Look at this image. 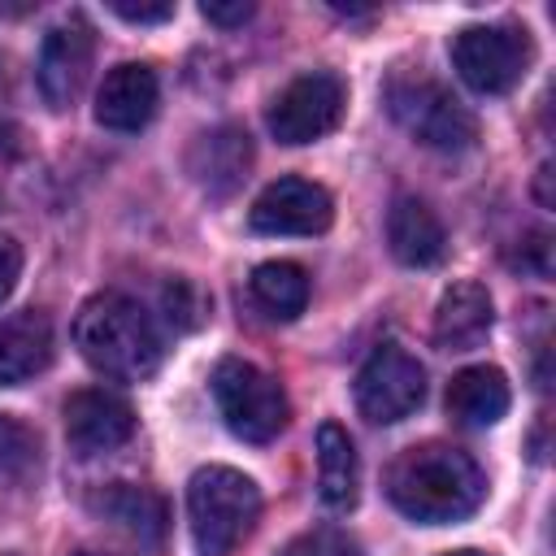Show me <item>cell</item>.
I'll use <instances>...</instances> for the list:
<instances>
[{
    "label": "cell",
    "instance_id": "6da1fadb",
    "mask_svg": "<svg viewBox=\"0 0 556 556\" xmlns=\"http://www.w3.org/2000/svg\"><path fill=\"white\" fill-rule=\"evenodd\" d=\"M486 495V478L473 456L447 443L404 447L387 469V500L421 526H452L478 513Z\"/></svg>",
    "mask_w": 556,
    "mask_h": 556
},
{
    "label": "cell",
    "instance_id": "7a4b0ae2",
    "mask_svg": "<svg viewBox=\"0 0 556 556\" xmlns=\"http://www.w3.org/2000/svg\"><path fill=\"white\" fill-rule=\"evenodd\" d=\"M74 343L83 361L117 382H143L161 365V330L143 313L139 300L122 291H100L91 295L78 317H74Z\"/></svg>",
    "mask_w": 556,
    "mask_h": 556
},
{
    "label": "cell",
    "instance_id": "3957f363",
    "mask_svg": "<svg viewBox=\"0 0 556 556\" xmlns=\"http://www.w3.org/2000/svg\"><path fill=\"white\" fill-rule=\"evenodd\" d=\"M261 517V491L230 465H208L187 486V521L200 556H230Z\"/></svg>",
    "mask_w": 556,
    "mask_h": 556
},
{
    "label": "cell",
    "instance_id": "277c9868",
    "mask_svg": "<svg viewBox=\"0 0 556 556\" xmlns=\"http://www.w3.org/2000/svg\"><path fill=\"white\" fill-rule=\"evenodd\" d=\"M387 109L391 117L404 126V135H413L421 148L434 152H465L478 139V117L434 78L421 74H404L391 78L387 87Z\"/></svg>",
    "mask_w": 556,
    "mask_h": 556
},
{
    "label": "cell",
    "instance_id": "5b68a950",
    "mask_svg": "<svg viewBox=\"0 0 556 556\" xmlns=\"http://www.w3.org/2000/svg\"><path fill=\"white\" fill-rule=\"evenodd\" d=\"M213 400H217V413L222 421L230 426L235 439L243 443H269L282 434L291 408H287V395L278 387V378H269L261 365L252 361H239V356H226L217 361L213 369Z\"/></svg>",
    "mask_w": 556,
    "mask_h": 556
},
{
    "label": "cell",
    "instance_id": "8992f818",
    "mask_svg": "<svg viewBox=\"0 0 556 556\" xmlns=\"http://www.w3.org/2000/svg\"><path fill=\"white\" fill-rule=\"evenodd\" d=\"M534 61V43L526 35V26H465L452 39V65L460 74V83L478 96H504L513 91L526 70Z\"/></svg>",
    "mask_w": 556,
    "mask_h": 556
},
{
    "label": "cell",
    "instance_id": "52a82bcc",
    "mask_svg": "<svg viewBox=\"0 0 556 556\" xmlns=\"http://www.w3.org/2000/svg\"><path fill=\"white\" fill-rule=\"evenodd\" d=\"M343 104H348L343 78L330 74V70H313V74L291 78L274 96V104L265 113V126L278 143H313V139H321L339 126Z\"/></svg>",
    "mask_w": 556,
    "mask_h": 556
},
{
    "label": "cell",
    "instance_id": "ba28073f",
    "mask_svg": "<svg viewBox=\"0 0 556 556\" xmlns=\"http://www.w3.org/2000/svg\"><path fill=\"white\" fill-rule=\"evenodd\" d=\"M421 400H426L421 361L413 352L395 348V343L374 348L369 361L356 374V408H361V417H369L378 426H391V421H404Z\"/></svg>",
    "mask_w": 556,
    "mask_h": 556
},
{
    "label": "cell",
    "instance_id": "9c48e42d",
    "mask_svg": "<svg viewBox=\"0 0 556 556\" xmlns=\"http://www.w3.org/2000/svg\"><path fill=\"white\" fill-rule=\"evenodd\" d=\"M248 222L261 235H321L334 222V204L330 191L308 178H278L252 200Z\"/></svg>",
    "mask_w": 556,
    "mask_h": 556
},
{
    "label": "cell",
    "instance_id": "30bf717a",
    "mask_svg": "<svg viewBox=\"0 0 556 556\" xmlns=\"http://www.w3.org/2000/svg\"><path fill=\"white\" fill-rule=\"evenodd\" d=\"M91 56H96V35L83 17H70V22L48 30V39L39 48L35 78H39V91L52 109H65L83 91V83L91 74Z\"/></svg>",
    "mask_w": 556,
    "mask_h": 556
},
{
    "label": "cell",
    "instance_id": "8fae6325",
    "mask_svg": "<svg viewBox=\"0 0 556 556\" xmlns=\"http://www.w3.org/2000/svg\"><path fill=\"white\" fill-rule=\"evenodd\" d=\"M130 434H135V413L122 395H113L104 387H87L65 400V439L78 456L113 452Z\"/></svg>",
    "mask_w": 556,
    "mask_h": 556
},
{
    "label": "cell",
    "instance_id": "7c38bea8",
    "mask_svg": "<svg viewBox=\"0 0 556 556\" xmlns=\"http://www.w3.org/2000/svg\"><path fill=\"white\" fill-rule=\"evenodd\" d=\"M156 104H161L156 70L152 65H139V61H126V65H117V70L104 74V83L96 91V122L104 130L130 135V130H143L152 122Z\"/></svg>",
    "mask_w": 556,
    "mask_h": 556
},
{
    "label": "cell",
    "instance_id": "4fadbf2b",
    "mask_svg": "<svg viewBox=\"0 0 556 556\" xmlns=\"http://www.w3.org/2000/svg\"><path fill=\"white\" fill-rule=\"evenodd\" d=\"M52 365V321L39 308L0 317V387H22Z\"/></svg>",
    "mask_w": 556,
    "mask_h": 556
},
{
    "label": "cell",
    "instance_id": "5bb4252c",
    "mask_svg": "<svg viewBox=\"0 0 556 556\" xmlns=\"http://www.w3.org/2000/svg\"><path fill=\"white\" fill-rule=\"evenodd\" d=\"M387 243L395 252L400 265H413V269H426V265H439L447 256V230L439 222V213L417 200V195H400L387 213Z\"/></svg>",
    "mask_w": 556,
    "mask_h": 556
},
{
    "label": "cell",
    "instance_id": "9a60e30c",
    "mask_svg": "<svg viewBox=\"0 0 556 556\" xmlns=\"http://www.w3.org/2000/svg\"><path fill=\"white\" fill-rule=\"evenodd\" d=\"M495 326V304L482 282H456L443 291L434 308V343L443 352H465L478 348Z\"/></svg>",
    "mask_w": 556,
    "mask_h": 556
},
{
    "label": "cell",
    "instance_id": "2e32d148",
    "mask_svg": "<svg viewBox=\"0 0 556 556\" xmlns=\"http://www.w3.org/2000/svg\"><path fill=\"white\" fill-rule=\"evenodd\" d=\"M187 165H191V174H195L200 187H208L213 195H226V191H235L248 178L252 139L239 126H213V130H204L195 139Z\"/></svg>",
    "mask_w": 556,
    "mask_h": 556
},
{
    "label": "cell",
    "instance_id": "e0dca14e",
    "mask_svg": "<svg viewBox=\"0 0 556 556\" xmlns=\"http://www.w3.org/2000/svg\"><path fill=\"white\" fill-rule=\"evenodd\" d=\"M91 508L104 521H113L122 534H130V539H139L148 547H156L165 539V526H169L165 500L156 491H148V486H135V482H109L104 491L91 495Z\"/></svg>",
    "mask_w": 556,
    "mask_h": 556
},
{
    "label": "cell",
    "instance_id": "ac0fdd59",
    "mask_svg": "<svg viewBox=\"0 0 556 556\" xmlns=\"http://www.w3.org/2000/svg\"><path fill=\"white\" fill-rule=\"evenodd\" d=\"M508 404H513V391L495 365H469L447 382V413L469 430L495 426L508 413Z\"/></svg>",
    "mask_w": 556,
    "mask_h": 556
},
{
    "label": "cell",
    "instance_id": "d6986e66",
    "mask_svg": "<svg viewBox=\"0 0 556 556\" xmlns=\"http://www.w3.org/2000/svg\"><path fill=\"white\" fill-rule=\"evenodd\" d=\"M361 491V465H356V447L348 439L343 426L326 421L317 430V495L326 508L348 513L356 504Z\"/></svg>",
    "mask_w": 556,
    "mask_h": 556
},
{
    "label": "cell",
    "instance_id": "ffe728a7",
    "mask_svg": "<svg viewBox=\"0 0 556 556\" xmlns=\"http://www.w3.org/2000/svg\"><path fill=\"white\" fill-rule=\"evenodd\" d=\"M252 300L274 321H291L308 304V274L295 261H265L252 269Z\"/></svg>",
    "mask_w": 556,
    "mask_h": 556
},
{
    "label": "cell",
    "instance_id": "44dd1931",
    "mask_svg": "<svg viewBox=\"0 0 556 556\" xmlns=\"http://www.w3.org/2000/svg\"><path fill=\"white\" fill-rule=\"evenodd\" d=\"M35 469H39V434L22 417L0 413V482L17 486L35 478Z\"/></svg>",
    "mask_w": 556,
    "mask_h": 556
},
{
    "label": "cell",
    "instance_id": "7402d4cb",
    "mask_svg": "<svg viewBox=\"0 0 556 556\" xmlns=\"http://www.w3.org/2000/svg\"><path fill=\"white\" fill-rule=\"evenodd\" d=\"M282 556H365V547H361L348 530L317 526V530H304L300 539H291V543L282 547Z\"/></svg>",
    "mask_w": 556,
    "mask_h": 556
},
{
    "label": "cell",
    "instance_id": "603a6c76",
    "mask_svg": "<svg viewBox=\"0 0 556 556\" xmlns=\"http://www.w3.org/2000/svg\"><path fill=\"white\" fill-rule=\"evenodd\" d=\"M513 265L526 269V274H534V278H547L552 274V239H547V230L526 235L521 248H517V256H513Z\"/></svg>",
    "mask_w": 556,
    "mask_h": 556
},
{
    "label": "cell",
    "instance_id": "cb8c5ba5",
    "mask_svg": "<svg viewBox=\"0 0 556 556\" xmlns=\"http://www.w3.org/2000/svg\"><path fill=\"white\" fill-rule=\"evenodd\" d=\"M109 9L122 22H135V26H152V22H169L174 17V4H126V0H113Z\"/></svg>",
    "mask_w": 556,
    "mask_h": 556
},
{
    "label": "cell",
    "instance_id": "d4e9b609",
    "mask_svg": "<svg viewBox=\"0 0 556 556\" xmlns=\"http://www.w3.org/2000/svg\"><path fill=\"white\" fill-rule=\"evenodd\" d=\"M17 274H22V248H17L13 239L0 235V300H9Z\"/></svg>",
    "mask_w": 556,
    "mask_h": 556
},
{
    "label": "cell",
    "instance_id": "484cf974",
    "mask_svg": "<svg viewBox=\"0 0 556 556\" xmlns=\"http://www.w3.org/2000/svg\"><path fill=\"white\" fill-rule=\"evenodd\" d=\"M200 13L217 26H243L252 17V4L248 0H235V4H200Z\"/></svg>",
    "mask_w": 556,
    "mask_h": 556
},
{
    "label": "cell",
    "instance_id": "4316f807",
    "mask_svg": "<svg viewBox=\"0 0 556 556\" xmlns=\"http://www.w3.org/2000/svg\"><path fill=\"white\" fill-rule=\"evenodd\" d=\"M443 556H491V552H478V547H460V552H443Z\"/></svg>",
    "mask_w": 556,
    "mask_h": 556
},
{
    "label": "cell",
    "instance_id": "83f0119b",
    "mask_svg": "<svg viewBox=\"0 0 556 556\" xmlns=\"http://www.w3.org/2000/svg\"><path fill=\"white\" fill-rule=\"evenodd\" d=\"M74 556H100V552H74Z\"/></svg>",
    "mask_w": 556,
    "mask_h": 556
}]
</instances>
